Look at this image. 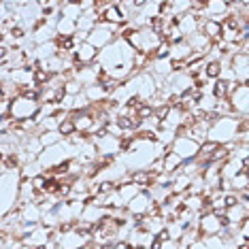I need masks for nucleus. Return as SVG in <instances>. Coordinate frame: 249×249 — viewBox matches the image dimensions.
<instances>
[{"label": "nucleus", "mask_w": 249, "mask_h": 249, "mask_svg": "<svg viewBox=\"0 0 249 249\" xmlns=\"http://www.w3.org/2000/svg\"><path fill=\"white\" fill-rule=\"evenodd\" d=\"M239 137V120L236 117H217L211 122L207 132V141H213L217 145L234 143Z\"/></svg>", "instance_id": "obj_1"}, {"label": "nucleus", "mask_w": 249, "mask_h": 249, "mask_svg": "<svg viewBox=\"0 0 249 249\" xmlns=\"http://www.w3.org/2000/svg\"><path fill=\"white\" fill-rule=\"evenodd\" d=\"M75 151H77L75 147H71L66 141H60L58 145L45 147V149L41 151V156L36 158V162H38V166H41L43 171H47V168H53L55 164L75 158Z\"/></svg>", "instance_id": "obj_2"}, {"label": "nucleus", "mask_w": 249, "mask_h": 249, "mask_svg": "<svg viewBox=\"0 0 249 249\" xmlns=\"http://www.w3.org/2000/svg\"><path fill=\"white\" fill-rule=\"evenodd\" d=\"M38 105L36 100H30L26 96H18V98L11 100V109H9V117L13 122H26V120H32L38 111Z\"/></svg>", "instance_id": "obj_3"}, {"label": "nucleus", "mask_w": 249, "mask_h": 249, "mask_svg": "<svg viewBox=\"0 0 249 249\" xmlns=\"http://www.w3.org/2000/svg\"><path fill=\"white\" fill-rule=\"evenodd\" d=\"M117 30L120 28L117 26H109V24H96V28L88 35V41L96 52H100V49H105L107 45H111L113 41L117 38Z\"/></svg>", "instance_id": "obj_4"}, {"label": "nucleus", "mask_w": 249, "mask_h": 249, "mask_svg": "<svg viewBox=\"0 0 249 249\" xmlns=\"http://www.w3.org/2000/svg\"><path fill=\"white\" fill-rule=\"evenodd\" d=\"M228 103H230V109H232V117H236V120L247 117V109H249V89H247V83H239L234 92L228 94Z\"/></svg>", "instance_id": "obj_5"}, {"label": "nucleus", "mask_w": 249, "mask_h": 249, "mask_svg": "<svg viewBox=\"0 0 249 249\" xmlns=\"http://www.w3.org/2000/svg\"><path fill=\"white\" fill-rule=\"evenodd\" d=\"M224 217H217V215L213 213H202L198 215L196 219V230L198 234H200V239H209V236H217L219 232L224 228Z\"/></svg>", "instance_id": "obj_6"}, {"label": "nucleus", "mask_w": 249, "mask_h": 249, "mask_svg": "<svg viewBox=\"0 0 249 249\" xmlns=\"http://www.w3.org/2000/svg\"><path fill=\"white\" fill-rule=\"evenodd\" d=\"M171 151L181 158V162H188V160H194L196 158L198 143H194V141L188 139V137H175L173 145H171Z\"/></svg>", "instance_id": "obj_7"}, {"label": "nucleus", "mask_w": 249, "mask_h": 249, "mask_svg": "<svg viewBox=\"0 0 249 249\" xmlns=\"http://www.w3.org/2000/svg\"><path fill=\"white\" fill-rule=\"evenodd\" d=\"M230 71L239 83H247L249 77V55L245 53H234L230 58Z\"/></svg>", "instance_id": "obj_8"}, {"label": "nucleus", "mask_w": 249, "mask_h": 249, "mask_svg": "<svg viewBox=\"0 0 249 249\" xmlns=\"http://www.w3.org/2000/svg\"><path fill=\"white\" fill-rule=\"evenodd\" d=\"M149 205H151L149 194H147L145 190H141L139 194L126 205V211H128L130 217H143V215L147 213V209H149Z\"/></svg>", "instance_id": "obj_9"}, {"label": "nucleus", "mask_w": 249, "mask_h": 249, "mask_svg": "<svg viewBox=\"0 0 249 249\" xmlns=\"http://www.w3.org/2000/svg\"><path fill=\"white\" fill-rule=\"evenodd\" d=\"M89 241H92V236L81 234V232H77L72 228L71 232H66V234H60L58 245H60V249H81V247H86Z\"/></svg>", "instance_id": "obj_10"}, {"label": "nucleus", "mask_w": 249, "mask_h": 249, "mask_svg": "<svg viewBox=\"0 0 249 249\" xmlns=\"http://www.w3.org/2000/svg\"><path fill=\"white\" fill-rule=\"evenodd\" d=\"M100 66L98 64H92V66H79L75 69V81H79L83 88H89V86H96L98 83V75H100Z\"/></svg>", "instance_id": "obj_11"}, {"label": "nucleus", "mask_w": 249, "mask_h": 249, "mask_svg": "<svg viewBox=\"0 0 249 249\" xmlns=\"http://www.w3.org/2000/svg\"><path fill=\"white\" fill-rule=\"evenodd\" d=\"M175 21H177V28H179L181 36L188 38V36L194 35V32H198V24H200V18H198L194 11H188V13L179 15V18L175 19Z\"/></svg>", "instance_id": "obj_12"}, {"label": "nucleus", "mask_w": 249, "mask_h": 249, "mask_svg": "<svg viewBox=\"0 0 249 249\" xmlns=\"http://www.w3.org/2000/svg\"><path fill=\"white\" fill-rule=\"evenodd\" d=\"M249 219V205H234V207H228L224 213V226H239L241 222Z\"/></svg>", "instance_id": "obj_13"}, {"label": "nucleus", "mask_w": 249, "mask_h": 249, "mask_svg": "<svg viewBox=\"0 0 249 249\" xmlns=\"http://www.w3.org/2000/svg\"><path fill=\"white\" fill-rule=\"evenodd\" d=\"M28 36H30V41L35 45H43V43H49V41H55V28L49 26L47 21H41L35 30L28 32Z\"/></svg>", "instance_id": "obj_14"}, {"label": "nucleus", "mask_w": 249, "mask_h": 249, "mask_svg": "<svg viewBox=\"0 0 249 249\" xmlns=\"http://www.w3.org/2000/svg\"><path fill=\"white\" fill-rule=\"evenodd\" d=\"M71 122H72V126H75V132L88 134L89 128H92V124H94V117L89 115L88 111H75V113H71Z\"/></svg>", "instance_id": "obj_15"}, {"label": "nucleus", "mask_w": 249, "mask_h": 249, "mask_svg": "<svg viewBox=\"0 0 249 249\" xmlns=\"http://www.w3.org/2000/svg\"><path fill=\"white\" fill-rule=\"evenodd\" d=\"M198 32H202L211 43H219V36H222V24L211 19H200L198 24Z\"/></svg>", "instance_id": "obj_16"}, {"label": "nucleus", "mask_w": 249, "mask_h": 249, "mask_svg": "<svg viewBox=\"0 0 249 249\" xmlns=\"http://www.w3.org/2000/svg\"><path fill=\"white\" fill-rule=\"evenodd\" d=\"M192 58V49L185 41H181L177 45H171V53H168V60L171 62H183L188 66V60Z\"/></svg>", "instance_id": "obj_17"}, {"label": "nucleus", "mask_w": 249, "mask_h": 249, "mask_svg": "<svg viewBox=\"0 0 249 249\" xmlns=\"http://www.w3.org/2000/svg\"><path fill=\"white\" fill-rule=\"evenodd\" d=\"M107 211L105 209H100V207H94V205H86L83 207V211H81V215H79V219L81 222H88V224H92V226H96L103 219V215H105Z\"/></svg>", "instance_id": "obj_18"}, {"label": "nucleus", "mask_w": 249, "mask_h": 249, "mask_svg": "<svg viewBox=\"0 0 249 249\" xmlns=\"http://www.w3.org/2000/svg\"><path fill=\"white\" fill-rule=\"evenodd\" d=\"M128 177H130V183L139 185L141 190H147L149 185H154V179H156L154 175L147 173V171H132V173L128 171Z\"/></svg>", "instance_id": "obj_19"}, {"label": "nucleus", "mask_w": 249, "mask_h": 249, "mask_svg": "<svg viewBox=\"0 0 249 249\" xmlns=\"http://www.w3.org/2000/svg\"><path fill=\"white\" fill-rule=\"evenodd\" d=\"M83 96L88 98V103L89 105H96V103H103V100L109 98V94L105 92V88L103 86H89V88H83Z\"/></svg>", "instance_id": "obj_20"}, {"label": "nucleus", "mask_w": 249, "mask_h": 249, "mask_svg": "<svg viewBox=\"0 0 249 249\" xmlns=\"http://www.w3.org/2000/svg\"><path fill=\"white\" fill-rule=\"evenodd\" d=\"M228 188H230V192L249 190V173L243 171V173H239V175H234V177L228 181Z\"/></svg>", "instance_id": "obj_21"}, {"label": "nucleus", "mask_w": 249, "mask_h": 249, "mask_svg": "<svg viewBox=\"0 0 249 249\" xmlns=\"http://www.w3.org/2000/svg\"><path fill=\"white\" fill-rule=\"evenodd\" d=\"M181 164H183V162H181V158L177 154H173V151H168V154L162 156V168H164V173H177Z\"/></svg>", "instance_id": "obj_22"}, {"label": "nucleus", "mask_w": 249, "mask_h": 249, "mask_svg": "<svg viewBox=\"0 0 249 249\" xmlns=\"http://www.w3.org/2000/svg\"><path fill=\"white\" fill-rule=\"evenodd\" d=\"M60 15L62 18H69L72 21H77L83 13H81V9H79L77 2H60Z\"/></svg>", "instance_id": "obj_23"}, {"label": "nucleus", "mask_w": 249, "mask_h": 249, "mask_svg": "<svg viewBox=\"0 0 249 249\" xmlns=\"http://www.w3.org/2000/svg\"><path fill=\"white\" fill-rule=\"evenodd\" d=\"M139 192H141V188H139V185H134V183H124V185H120V188H117V194H120L124 207H126L128 202L139 194Z\"/></svg>", "instance_id": "obj_24"}, {"label": "nucleus", "mask_w": 249, "mask_h": 249, "mask_svg": "<svg viewBox=\"0 0 249 249\" xmlns=\"http://www.w3.org/2000/svg\"><path fill=\"white\" fill-rule=\"evenodd\" d=\"M183 226H181L177 219H173V222H166V226H164V234H166V239L171 241H179L181 234H183Z\"/></svg>", "instance_id": "obj_25"}, {"label": "nucleus", "mask_w": 249, "mask_h": 249, "mask_svg": "<svg viewBox=\"0 0 249 249\" xmlns=\"http://www.w3.org/2000/svg\"><path fill=\"white\" fill-rule=\"evenodd\" d=\"M215 103H217V100H215L211 94H207V96H200V98L196 100V107H198V109H200L202 113H207V115H209V113H213Z\"/></svg>", "instance_id": "obj_26"}, {"label": "nucleus", "mask_w": 249, "mask_h": 249, "mask_svg": "<svg viewBox=\"0 0 249 249\" xmlns=\"http://www.w3.org/2000/svg\"><path fill=\"white\" fill-rule=\"evenodd\" d=\"M38 141H41V145H43V149H45V147L58 145L60 141H62V137L58 134V130H55V132H41V134H38Z\"/></svg>", "instance_id": "obj_27"}, {"label": "nucleus", "mask_w": 249, "mask_h": 249, "mask_svg": "<svg viewBox=\"0 0 249 249\" xmlns=\"http://www.w3.org/2000/svg\"><path fill=\"white\" fill-rule=\"evenodd\" d=\"M83 92V86L79 81H75V79H69V81L64 83V94L66 96H79Z\"/></svg>", "instance_id": "obj_28"}, {"label": "nucleus", "mask_w": 249, "mask_h": 249, "mask_svg": "<svg viewBox=\"0 0 249 249\" xmlns=\"http://www.w3.org/2000/svg\"><path fill=\"white\" fill-rule=\"evenodd\" d=\"M75 132V126H72V122H71V117L69 120H64V122H60L58 124V134L62 139H66V137H71V134Z\"/></svg>", "instance_id": "obj_29"}, {"label": "nucleus", "mask_w": 249, "mask_h": 249, "mask_svg": "<svg viewBox=\"0 0 249 249\" xmlns=\"http://www.w3.org/2000/svg\"><path fill=\"white\" fill-rule=\"evenodd\" d=\"M9 109H11V100L2 98V100H0V120L9 117Z\"/></svg>", "instance_id": "obj_30"}, {"label": "nucleus", "mask_w": 249, "mask_h": 249, "mask_svg": "<svg viewBox=\"0 0 249 249\" xmlns=\"http://www.w3.org/2000/svg\"><path fill=\"white\" fill-rule=\"evenodd\" d=\"M103 249H132V247H130L126 241H115V243H111V245H107Z\"/></svg>", "instance_id": "obj_31"}, {"label": "nucleus", "mask_w": 249, "mask_h": 249, "mask_svg": "<svg viewBox=\"0 0 249 249\" xmlns=\"http://www.w3.org/2000/svg\"><path fill=\"white\" fill-rule=\"evenodd\" d=\"M160 249H179V243L177 241H171V239H164L160 243Z\"/></svg>", "instance_id": "obj_32"}, {"label": "nucleus", "mask_w": 249, "mask_h": 249, "mask_svg": "<svg viewBox=\"0 0 249 249\" xmlns=\"http://www.w3.org/2000/svg\"><path fill=\"white\" fill-rule=\"evenodd\" d=\"M188 249H207V247H205V241H202V239H198L196 243H192V245H190Z\"/></svg>", "instance_id": "obj_33"}]
</instances>
